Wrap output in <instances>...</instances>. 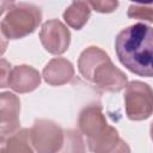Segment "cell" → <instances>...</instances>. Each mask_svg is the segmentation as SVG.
<instances>
[{
	"label": "cell",
	"instance_id": "cell-1",
	"mask_svg": "<svg viewBox=\"0 0 153 153\" xmlns=\"http://www.w3.org/2000/svg\"><path fill=\"white\" fill-rule=\"evenodd\" d=\"M152 39V27L145 23H136L120 31L115 39L120 62L131 73L151 78L153 74Z\"/></svg>",
	"mask_w": 153,
	"mask_h": 153
},
{
	"label": "cell",
	"instance_id": "cell-2",
	"mask_svg": "<svg viewBox=\"0 0 153 153\" xmlns=\"http://www.w3.org/2000/svg\"><path fill=\"white\" fill-rule=\"evenodd\" d=\"M78 69L82 78L98 88L108 92H120L128 84L127 75L118 69L109 55L98 47H88L78 60Z\"/></svg>",
	"mask_w": 153,
	"mask_h": 153
},
{
	"label": "cell",
	"instance_id": "cell-3",
	"mask_svg": "<svg viewBox=\"0 0 153 153\" xmlns=\"http://www.w3.org/2000/svg\"><path fill=\"white\" fill-rule=\"evenodd\" d=\"M41 20L42 12L36 5L13 4L1 22V29L7 39H19L31 35L38 27Z\"/></svg>",
	"mask_w": 153,
	"mask_h": 153
},
{
	"label": "cell",
	"instance_id": "cell-4",
	"mask_svg": "<svg viewBox=\"0 0 153 153\" xmlns=\"http://www.w3.org/2000/svg\"><path fill=\"white\" fill-rule=\"evenodd\" d=\"M126 114L131 121H143L151 117L153 110L152 88L142 81H130L124 92Z\"/></svg>",
	"mask_w": 153,
	"mask_h": 153
},
{
	"label": "cell",
	"instance_id": "cell-5",
	"mask_svg": "<svg viewBox=\"0 0 153 153\" xmlns=\"http://www.w3.org/2000/svg\"><path fill=\"white\" fill-rule=\"evenodd\" d=\"M29 131L37 153H57L63 143L62 128L50 120H36Z\"/></svg>",
	"mask_w": 153,
	"mask_h": 153
},
{
	"label": "cell",
	"instance_id": "cell-6",
	"mask_svg": "<svg viewBox=\"0 0 153 153\" xmlns=\"http://www.w3.org/2000/svg\"><path fill=\"white\" fill-rule=\"evenodd\" d=\"M20 100L11 92L0 93V143L6 142L19 130Z\"/></svg>",
	"mask_w": 153,
	"mask_h": 153
},
{
	"label": "cell",
	"instance_id": "cell-7",
	"mask_svg": "<svg viewBox=\"0 0 153 153\" xmlns=\"http://www.w3.org/2000/svg\"><path fill=\"white\" fill-rule=\"evenodd\" d=\"M39 39L48 53L53 55H61L69 47L71 32L62 22L50 19L42 25Z\"/></svg>",
	"mask_w": 153,
	"mask_h": 153
},
{
	"label": "cell",
	"instance_id": "cell-8",
	"mask_svg": "<svg viewBox=\"0 0 153 153\" xmlns=\"http://www.w3.org/2000/svg\"><path fill=\"white\" fill-rule=\"evenodd\" d=\"M108 124L109 123L99 104H90L85 106L79 114V133L85 135L87 139L100 133Z\"/></svg>",
	"mask_w": 153,
	"mask_h": 153
},
{
	"label": "cell",
	"instance_id": "cell-9",
	"mask_svg": "<svg viewBox=\"0 0 153 153\" xmlns=\"http://www.w3.org/2000/svg\"><path fill=\"white\" fill-rule=\"evenodd\" d=\"M41 84V74L37 69L27 65L11 68L8 86L18 93H27L36 90Z\"/></svg>",
	"mask_w": 153,
	"mask_h": 153
},
{
	"label": "cell",
	"instance_id": "cell-10",
	"mask_svg": "<svg viewBox=\"0 0 153 153\" xmlns=\"http://www.w3.org/2000/svg\"><path fill=\"white\" fill-rule=\"evenodd\" d=\"M74 76V67L72 62L63 57L50 60L43 69V79L51 86H61L67 84Z\"/></svg>",
	"mask_w": 153,
	"mask_h": 153
},
{
	"label": "cell",
	"instance_id": "cell-11",
	"mask_svg": "<svg viewBox=\"0 0 153 153\" xmlns=\"http://www.w3.org/2000/svg\"><path fill=\"white\" fill-rule=\"evenodd\" d=\"M120 140L118 131L112 126L108 124L100 133L87 139V146L92 153H111Z\"/></svg>",
	"mask_w": 153,
	"mask_h": 153
},
{
	"label": "cell",
	"instance_id": "cell-12",
	"mask_svg": "<svg viewBox=\"0 0 153 153\" xmlns=\"http://www.w3.org/2000/svg\"><path fill=\"white\" fill-rule=\"evenodd\" d=\"M91 11L87 1H73L63 12V19L72 29L80 30L87 23Z\"/></svg>",
	"mask_w": 153,
	"mask_h": 153
},
{
	"label": "cell",
	"instance_id": "cell-13",
	"mask_svg": "<svg viewBox=\"0 0 153 153\" xmlns=\"http://www.w3.org/2000/svg\"><path fill=\"white\" fill-rule=\"evenodd\" d=\"M0 153H37L31 143L29 129L23 128L13 134L5 146L0 147Z\"/></svg>",
	"mask_w": 153,
	"mask_h": 153
},
{
	"label": "cell",
	"instance_id": "cell-14",
	"mask_svg": "<svg viewBox=\"0 0 153 153\" xmlns=\"http://www.w3.org/2000/svg\"><path fill=\"white\" fill-rule=\"evenodd\" d=\"M57 153H85L82 135L74 129L63 131V143Z\"/></svg>",
	"mask_w": 153,
	"mask_h": 153
},
{
	"label": "cell",
	"instance_id": "cell-15",
	"mask_svg": "<svg viewBox=\"0 0 153 153\" xmlns=\"http://www.w3.org/2000/svg\"><path fill=\"white\" fill-rule=\"evenodd\" d=\"M128 17L139 19V20H153V7L151 4L148 5H141V4H131L128 8Z\"/></svg>",
	"mask_w": 153,
	"mask_h": 153
},
{
	"label": "cell",
	"instance_id": "cell-16",
	"mask_svg": "<svg viewBox=\"0 0 153 153\" xmlns=\"http://www.w3.org/2000/svg\"><path fill=\"white\" fill-rule=\"evenodd\" d=\"M91 10H94L96 12H99V13H110V12H114L117 6H118V2L117 1H114V0H91V1H87Z\"/></svg>",
	"mask_w": 153,
	"mask_h": 153
},
{
	"label": "cell",
	"instance_id": "cell-17",
	"mask_svg": "<svg viewBox=\"0 0 153 153\" xmlns=\"http://www.w3.org/2000/svg\"><path fill=\"white\" fill-rule=\"evenodd\" d=\"M11 72V65L7 60L0 57V88L8 86V78Z\"/></svg>",
	"mask_w": 153,
	"mask_h": 153
},
{
	"label": "cell",
	"instance_id": "cell-18",
	"mask_svg": "<svg viewBox=\"0 0 153 153\" xmlns=\"http://www.w3.org/2000/svg\"><path fill=\"white\" fill-rule=\"evenodd\" d=\"M7 44H8V39H7L6 36L4 35L2 29H1V24H0V56L6 51Z\"/></svg>",
	"mask_w": 153,
	"mask_h": 153
},
{
	"label": "cell",
	"instance_id": "cell-19",
	"mask_svg": "<svg viewBox=\"0 0 153 153\" xmlns=\"http://www.w3.org/2000/svg\"><path fill=\"white\" fill-rule=\"evenodd\" d=\"M13 4H14V2H12V1H0V16H1L5 11L10 10V8L13 6Z\"/></svg>",
	"mask_w": 153,
	"mask_h": 153
}]
</instances>
